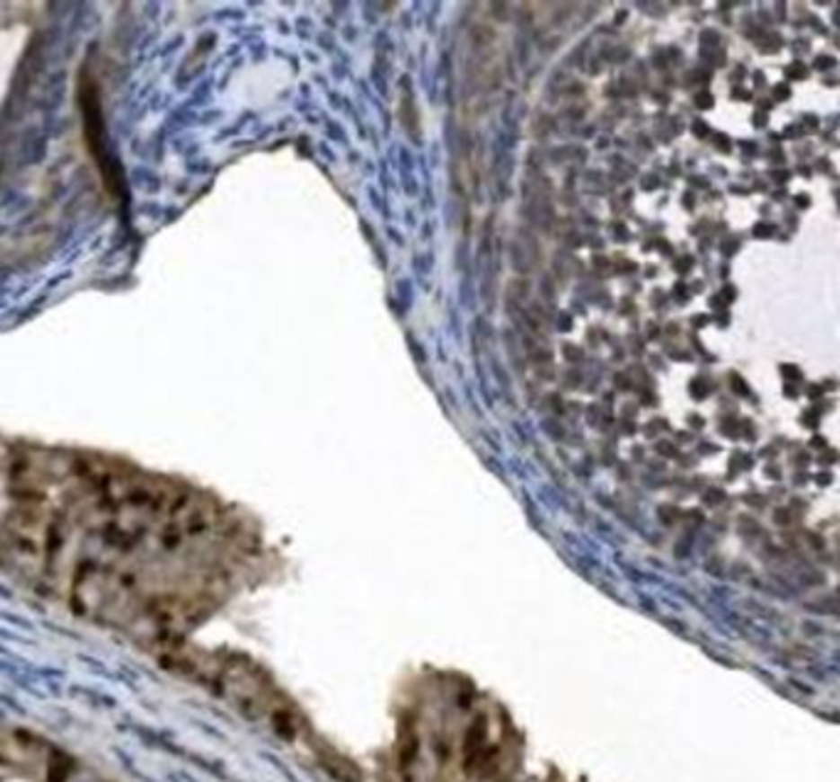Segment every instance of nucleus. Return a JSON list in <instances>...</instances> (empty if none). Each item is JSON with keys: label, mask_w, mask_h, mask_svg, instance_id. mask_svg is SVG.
<instances>
[{"label": "nucleus", "mask_w": 840, "mask_h": 782, "mask_svg": "<svg viewBox=\"0 0 840 782\" xmlns=\"http://www.w3.org/2000/svg\"><path fill=\"white\" fill-rule=\"evenodd\" d=\"M67 768H65V765H62V758H55V760H52V763H49V773H48V780L49 782H65L67 780Z\"/></svg>", "instance_id": "obj_1"}]
</instances>
